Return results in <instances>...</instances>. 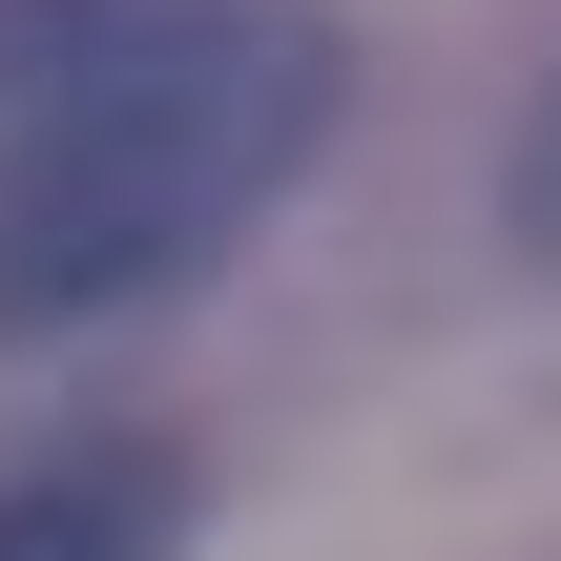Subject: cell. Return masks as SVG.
Masks as SVG:
<instances>
[{"label": "cell", "instance_id": "6da1fadb", "mask_svg": "<svg viewBox=\"0 0 561 561\" xmlns=\"http://www.w3.org/2000/svg\"><path fill=\"white\" fill-rule=\"evenodd\" d=\"M333 104H354V62L312 0H104V42L0 104V333L187 291L333 146Z\"/></svg>", "mask_w": 561, "mask_h": 561}, {"label": "cell", "instance_id": "3957f363", "mask_svg": "<svg viewBox=\"0 0 561 561\" xmlns=\"http://www.w3.org/2000/svg\"><path fill=\"white\" fill-rule=\"evenodd\" d=\"M500 229H520V250L561 271V83L520 104V146H500Z\"/></svg>", "mask_w": 561, "mask_h": 561}, {"label": "cell", "instance_id": "7a4b0ae2", "mask_svg": "<svg viewBox=\"0 0 561 561\" xmlns=\"http://www.w3.org/2000/svg\"><path fill=\"white\" fill-rule=\"evenodd\" d=\"M167 541H187V458L167 437H83V458L0 479V561H167Z\"/></svg>", "mask_w": 561, "mask_h": 561}]
</instances>
